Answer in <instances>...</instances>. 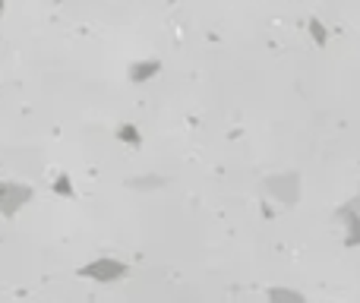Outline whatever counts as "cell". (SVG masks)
Wrapping results in <instances>:
<instances>
[{
  "label": "cell",
  "mask_w": 360,
  "mask_h": 303,
  "mask_svg": "<svg viewBox=\"0 0 360 303\" xmlns=\"http://www.w3.org/2000/svg\"><path fill=\"white\" fill-rule=\"evenodd\" d=\"M54 193H57V196H67V199H73V196H76V193H73V183H70L67 174H60V177L54 180Z\"/></svg>",
  "instance_id": "3957f363"
},
{
  "label": "cell",
  "mask_w": 360,
  "mask_h": 303,
  "mask_svg": "<svg viewBox=\"0 0 360 303\" xmlns=\"http://www.w3.org/2000/svg\"><path fill=\"white\" fill-rule=\"evenodd\" d=\"M0 13H4V0H0Z\"/></svg>",
  "instance_id": "277c9868"
},
{
  "label": "cell",
  "mask_w": 360,
  "mask_h": 303,
  "mask_svg": "<svg viewBox=\"0 0 360 303\" xmlns=\"http://www.w3.org/2000/svg\"><path fill=\"white\" fill-rule=\"evenodd\" d=\"M79 275L82 278H92V281H117L127 275V266H120V262H114V259H98V262L82 266Z\"/></svg>",
  "instance_id": "7a4b0ae2"
},
{
  "label": "cell",
  "mask_w": 360,
  "mask_h": 303,
  "mask_svg": "<svg viewBox=\"0 0 360 303\" xmlns=\"http://www.w3.org/2000/svg\"><path fill=\"white\" fill-rule=\"evenodd\" d=\"M29 199H32V186L13 183V180H0V215L4 218H13Z\"/></svg>",
  "instance_id": "6da1fadb"
}]
</instances>
